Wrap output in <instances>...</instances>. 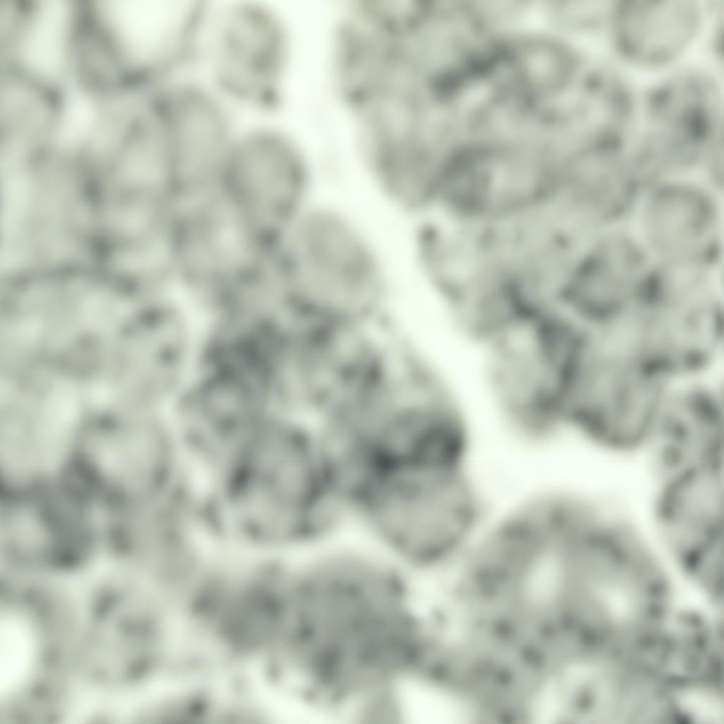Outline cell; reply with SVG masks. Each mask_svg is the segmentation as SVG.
Segmentation results:
<instances>
[{
	"label": "cell",
	"mask_w": 724,
	"mask_h": 724,
	"mask_svg": "<svg viewBox=\"0 0 724 724\" xmlns=\"http://www.w3.org/2000/svg\"><path fill=\"white\" fill-rule=\"evenodd\" d=\"M645 343L650 358L674 380L706 376L723 350V303L707 293L650 307Z\"/></svg>",
	"instance_id": "7c38bea8"
},
{
	"label": "cell",
	"mask_w": 724,
	"mask_h": 724,
	"mask_svg": "<svg viewBox=\"0 0 724 724\" xmlns=\"http://www.w3.org/2000/svg\"><path fill=\"white\" fill-rule=\"evenodd\" d=\"M168 175L175 194L203 192L219 181L234 144L223 110L205 91L182 86L160 93Z\"/></svg>",
	"instance_id": "30bf717a"
},
{
	"label": "cell",
	"mask_w": 724,
	"mask_h": 724,
	"mask_svg": "<svg viewBox=\"0 0 724 724\" xmlns=\"http://www.w3.org/2000/svg\"><path fill=\"white\" fill-rule=\"evenodd\" d=\"M310 170L299 151L271 130L235 141L219 182L223 199L258 235H283L310 206Z\"/></svg>",
	"instance_id": "8992f818"
},
{
	"label": "cell",
	"mask_w": 724,
	"mask_h": 724,
	"mask_svg": "<svg viewBox=\"0 0 724 724\" xmlns=\"http://www.w3.org/2000/svg\"><path fill=\"white\" fill-rule=\"evenodd\" d=\"M475 498L458 472L389 476L354 518L356 531L407 570L446 556L474 523Z\"/></svg>",
	"instance_id": "277c9868"
},
{
	"label": "cell",
	"mask_w": 724,
	"mask_h": 724,
	"mask_svg": "<svg viewBox=\"0 0 724 724\" xmlns=\"http://www.w3.org/2000/svg\"><path fill=\"white\" fill-rule=\"evenodd\" d=\"M4 73L53 93L71 83L83 26L81 0H5Z\"/></svg>",
	"instance_id": "ba28073f"
},
{
	"label": "cell",
	"mask_w": 724,
	"mask_h": 724,
	"mask_svg": "<svg viewBox=\"0 0 724 724\" xmlns=\"http://www.w3.org/2000/svg\"><path fill=\"white\" fill-rule=\"evenodd\" d=\"M209 373L184 400L185 420L217 436L248 433L259 410L256 382L218 368Z\"/></svg>",
	"instance_id": "9a60e30c"
},
{
	"label": "cell",
	"mask_w": 724,
	"mask_h": 724,
	"mask_svg": "<svg viewBox=\"0 0 724 724\" xmlns=\"http://www.w3.org/2000/svg\"><path fill=\"white\" fill-rule=\"evenodd\" d=\"M645 238L656 255L672 265L693 264L713 245L718 212L704 190L684 183L662 185L650 196L643 214Z\"/></svg>",
	"instance_id": "4fadbf2b"
},
{
	"label": "cell",
	"mask_w": 724,
	"mask_h": 724,
	"mask_svg": "<svg viewBox=\"0 0 724 724\" xmlns=\"http://www.w3.org/2000/svg\"><path fill=\"white\" fill-rule=\"evenodd\" d=\"M635 177L614 151L602 148L585 152L564 176L576 206L602 221L614 220L626 211L634 194Z\"/></svg>",
	"instance_id": "2e32d148"
},
{
	"label": "cell",
	"mask_w": 724,
	"mask_h": 724,
	"mask_svg": "<svg viewBox=\"0 0 724 724\" xmlns=\"http://www.w3.org/2000/svg\"><path fill=\"white\" fill-rule=\"evenodd\" d=\"M631 240L612 236L595 245L565 276L564 312L587 329L629 317L646 302L650 276Z\"/></svg>",
	"instance_id": "9c48e42d"
},
{
	"label": "cell",
	"mask_w": 724,
	"mask_h": 724,
	"mask_svg": "<svg viewBox=\"0 0 724 724\" xmlns=\"http://www.w3.org/2000/svg\"><path fill=\"white\" fill-rule=\"evenodd\" d=\"M34 643L28 626L6 617L0 624V691L8 694L20 685L31 668Z\"/></svg>",
	"instance_id": "e0dca14e"
},
{
	"label": "cell",
	"mask_w": 724,
	"mask_h": 724,
	"mask_svg": "<svg viewBox=\"0 0 724 724\" xmlns=\"http://www.w3.org/2000/svg\"><path fill=\"white\" fill-rule=\"evenodd\" d=\"M234 475L235 510L262 535H315L340 515L320 448L309 436L287 428L264 431L249 440Z\"/></svg>",
	"instance_id": "7a4b0ae2"
},
{
	"label": "cell",
	"mask_w": 724,
	"mask_h": 724,
	"mask_svg": "<svg viewBox=\"0 0 724 724\" xmlns=\"http://www.w3.org/2000/svg\"><path fill=\"white\" fill-rule=\"evenodd\" d=\"M212 31L211 62L218 83L234 95L269 100L284 57V38L271 12L253 5L223 11Z\"/></svg>",
	"instance_id": "8fae6325"
},
{
	"label": "cell",
	"mask_w": 724,
	"mask_h": 724,
	"mask_svg": "<svg viewBox=\"0 0 724 724\" xmlns=\"http://www.w3.org/2000/svg\"><path fill=\"white\" fill-rule=\"evenodd\" d=\"M431 159V158H430ZM435 163V162H434ZM437 165V164H436ZM439 167V166H438ZM440 168V167H439ZM441 170V169H440ZM441 174V173H440Z\"/></svg>",
	"instance_id": "ac0fdd59"
},
{
	"label": "cell",
	"mask_w": 724,
	"mask_h": 724,
	"mask_svg": "<svg viewBox=\"0 0 724 724\" xmlns=\"http://www.w3.org/2000/svg\"><path fill=\"white\" fill-rule=\"evenodd\" d=\"M482 334L489 383L506 412L531 428L558 422L584 346L583 327L564 315L515 310Z\"/></svg>",
	"instance_id": "3957f363"
},
{
	"label": "cell",
	"mask_w": 724,
	"mask_h": 724,
	"mask_svg": "<svg viewBox=\"0 0 724 724\" xmlns=\"http://www.w3.org/2000/svg\"><path fill=\"white\" fill-rule=\"evenodd\" d=\"M93 35L132 87L146 88L197 40L200 8L164 0H85Z\"/></svg>",
	"instance_id": "52a82bcc"
},
{
	"label": "cell",
	"mask_w": 724,
	"mask_h": 724,
	"mask_svg": "<svg viewBox=\"0 0 724 724\" xmlns=\"http://www.w3.org/2000/svg\"><path fill=\"white\" fill-rule=\"evenodd\" d=\"M674 383L643 353L591 345L571 383L564 420L605 443L638 441L653 434Z\"/></svg>",
	"instance_id": "5b68a950"
},
{
	"label": "cell",
	"mask_w": 724,
	"mask_h": 724,
	"mask_svg": "<svg viewBox=\"0 0 724 724\" xmlns=\"http://www.w3.org/2000/svg\"><path fill=\"white\" fill-rule=\"evenodd\" d=\"M610 21L621 53L646 65L667 63L690 44L700 12L689 0L629 1L614 6Z\"/></svg>",
	"instance_id": "5bb4252c"
},
{
	"label": "cell",
	"mask_w": 724,
	"mask_h": 724,
	"mask_svg": "<svg viewBox=\"0 0 724 724\" xmlns=\"http://www.w3.org/2000/svg\"><path fill=\"white\" fill-rule=\"evenodd\" d=\"M280 246L278 264L296 318L368 322L383 303L387 283L380 255L344 211L310 205L284 234Z\"/></svg>",
	"instance_id": "6da1fadb"
}]
</instances>
